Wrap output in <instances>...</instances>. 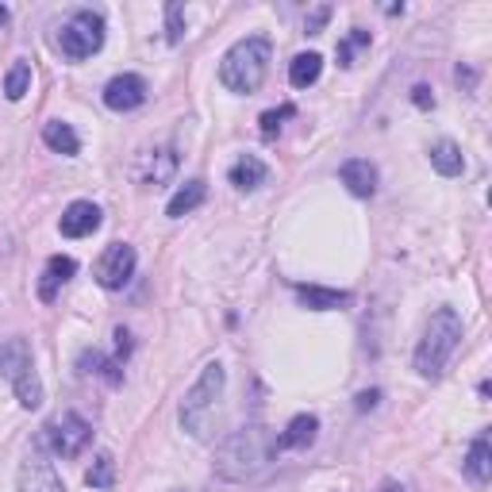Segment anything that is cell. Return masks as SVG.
<instances>
[{
  "label": "cell",
  "instance_id": "cell-26",
  "mask_svg": "<svg viewBox=\"0 0 492 492\" xmlns=\"http://www.w3.org/2000/svg\"><path fill=\"white\" fill-rule=\"evenodd\" d=\"M112 473H116V461L108 458V454H100L97 461H92V469L85 473V481L92 488H108V485H112Z\"/></svg>",
  "mask_w": 492,
  "mask_h": 492
},
{
  "label": "cell",
  "instance_id": "cell-10",
  "mask_svg": "<svg viewBox=\"0 0 492 492\" xmlns=\"http://www.w3.org/2000/svg\"><path fill=\"white\" fill-rule=\"evenodd\" d=\"M58 227H62V235L66 239H85L100 227V208L92 204V200H73V204L62 212Z\"/></svg>",
  "mask_w": 492,
  "mask_h": 492
},
{
  "label": "cell",
  "instance_id": "cell-11",
  "mask_svg": "<svg viewBox=\"0 0 492 492\" xmlns=\"http://www.w3.org/2000/svg\"><path fill=\"white\" fill-rule=\"evenodd\" d=\"M27 369H35V362H31V346H27V338L15 335L0 346V377H5L8 384H15Z\"/></svg>",
  "mask_w": 492,
  "mask_h": 492
},
{
  "label": "cell",
  "instance_id": "cell-9",
  "mask_svg": "<svg viewBox=\"0 0 492 492\" xmlns=\"http://www.w3.org/2000/svg\"><path fill=\"white\" fill-rule=\"evenodd\" d=\"M143 100H147V81L138 73H116L112 81L104 85V104L112 108V112H135Z\"/></svg>",
  "mask_w": 492,
  "mask_h": 492
},
{
  "label": "cell",
  "instance_id": "cell-28",
  "mask_svg": "<svg viewBox=\"0 0 492 492\" xmlns=\"http://www.w3.org/2000/svg\"><path fill=\"white\" fill-rule=\"evenodd\" d=\"M166 20H169V43H181V5H169L166 8Z\"/></svg>",
  "mask_w": 492,
  "mask_h": 492
},
{
  "label": "cell",
  "instance_id": "cell-30",
  "mask_svg": "<svg viewBox=\"0 0 492 492\" xmlns=\"http://www.w3.org/2000/svg\"><path fill=\"white\" fill-rule=\"evenodd\" d=\"M327 15H331V8H316L312 15H308V35H316V31L327 24Z\"/></svg>",
  "mask_w": 492,
  "mask_h": 492
},
{
  "label": "cell",
  "instance_id": "cell-8",
  "mask_svg": "<svg viewBox=\"0 0 492 492\" xmlns=\"http://www.w3.org/2000/svg\"><path fill=\"white\" fill-rule=\"evenodd\" d=\"M135 246H128V242H112L108 251L100 254V261H97V281H100V289H108V292H119L123 285L131 281V273H135Z\"/></svg>",
  "mask_w": 492,
  "mask_h": 492
},
{
  "label": "cell",
  "instance_id": "cell-15",
  "mask_svg": "<svg viewBox=\"0 0 492 492\" xmlns=\"http://www.w3.org/2000/svg\"><path fill=\"white\" fill-rule=\"evenodd\" d=\"M73 273H77V261L73 258H66V254L46 258V270H43V281H39V297L43 300H54L58 297V285H66Z\"/></svg>",
  "mask_w": 492,
  "mask_h": 492
},
{
  "label": "cell",
  "instance_id": "cell-4",
  "mask_svg": "<svg viewBox=\"0 0 492 492\" xmlns=\"http://www.w3.org/2000/svg\"><path fill=\"white\" fill-rule=\"evenodd\" d=\"M458 343H461V316L454 312V308L430 312L420 346H415V374L439 377L446 369V362H450V354L458 350Z\"/></svg>",
  "mask_w": 492,
  "mask_h": 492
},
{
  "label": "cell",
  "instance_id": "cell-17",
  "mask_svg": "<svg viewBox=\"0 0 492 492\" xmlns=\"http://www.w3.org/2000/svg\"><path fill=\"white\" fill-rule=\"evenodd\" d=\"M297 297H300L304 308H312V312H331V308L350 304V292H343V289H319V285H297Z\"/></svg>",
  "mask_w": 492,
  "mask_h": 492
},
{
  "label": "cell",
  "instance_id": "cell-12",
  "mask_svg": "<svg viewBox=\"0 0 492 492\" xmlns=\"http://www.w3.org/2000/svg\"><path fill=\"white\" fill-rule=\"evenodd\" d=\"M338 181H343L354 196H374L377 193V166L365 158H350L338 166Z\"/></svg>",
  "mask_w": 492,
  "mask_h": 492
},
{
  "label": "cell",
  "instance_id": "cell-24",
  "mask_svg": "<svg viewBox=\"0 0 492 492\" xmlns=\"http://www.w3.org/2000/svg\"><path fill=\"white\" fill-rule=\"evenodd\" d=\"M31 89V62H15L5 77V97L8 100H24V92Z\"/></svg>",
  "mask_w": 492,
  "mask_h": 492
},
{
  "label": "cell",
  "instance_id": "cell-7",
  "mask_svg": "<svg viewBox=\"0 0 492 492\" xmlns=\"http://www.w3.org/2000/svg\"><path fill=\"white\" fill-rule=\"evenodd\" d=\"M20 492H66L62 477L54 469V461L46 458V446L35 442L31 454L20 461Z\"/></svg>",
  "mask_w": 492,
  "mask_h": 492
},
{
  "label": "cell",
  "instance_id": "cell-22",
  "mask_svg": "<svg viewBox=\"0 0 492 492\" xmlns=\"http://www.w3.org/2000/svg\"><path fill=\"white\" fill-rule=\"evenodd\" d=\"M12 389H15V400H20V408H39L43 404V381H39V374H35V369H27V374L20 377V381H15L12 384Z\"/></svg>",
  "mask_w": 492,
  "mask_h": 492
},
{
  "label": "cell",
  "instance_id": "cell-33",
  "mask_svg": "<svg viewBox=\"0 0 492 492\" xmlns=\"http://www.w3.org/2000/svg\"><path fill=\"white\" fill-rule=\"evenodd\" d=\"M5 24H8V8H5V5H0V27H5Z\"/></svg>",
  "mask_w": 492,
  "mask_h": 492
},
{
  "label": "cell",
  "instance_id": "cell-25",
  "mask_svg": "<svg viewBox=\"0 0 492 492\" xmlns=\"http://www.w3.org/2000/svg\"><path fill=\"white\" fill-rule=\"evenodd\" d=\"M77 365H81V369H85V374H97V377H104V381H112V384L119 381V374H116V369H119V365H116V362H108V358H104V354H100V350H85V354H81V362H77Z\"/></svg>",
  "mask_w": 492,
  "mask_h": 492
},
{
  "label": "cell",
  "instance_id": "cell-31",
  "mask_svg": "<svg viewBox=\"0 0 492 492\" xmlns=\"http://www.w3.org/2000/svg\"><path fill=\"white\" fill-rule=\"evenodd\" d=\"M377 396H381L377 389H369V393H362V396H358V412H365V408H374V404H377Z\"/></svg>",
  "mask_w": 492,
  "mask_h": 492
},
{
  "label": "cell",
  "instance_id": "cell-19",
  "mask_svg": "<svg viewBox=\"0 0 492 492\" xmlns=\"http://www.w3.org/2000/svg\"><path fill=\"white\" fill-rule=\"evenodd\" d=\"M430 166H435L442 177H458L461 169H466V158H461V147H458V143H450V138H442V143L430 147Z\"/></svg>",
  "mask_w": 492,
  "mask_h": 492
},
{
  "label": "cell",
  "instance_id": "cell-29",
  "mask_svg": "<svg viewBox=\"0 0 492 492\" xmlns=\"http://www.w3.org/2000/svg\"><path fill=\"white\" fill-rule=\"evenodd\" d=\"M412 100H415V108H435V97H430L427 85H415L412 89Z\"/></svg>",
  "mask_w": 492,
  "mask_h": 492
},
{
  "label": "cell",
  "instance_id": "cell-5",
  "mask_svg": "<svg viewBox=\"0 0 492 492\" xmlns=\"http://www.w3.org/2000/svg\"><path fill=\"white\" fill-rule=\"evenodd\" d=\"M58 46H62V54L73 58V62H81V58H92L104 46V20L97 12H73L70 15V24L62 27V35H58Z\"/></svg>",
  "mask_w": 492,
  "mask_h": 492
},
{
  "label": "cell",
  "instance_id": "cell-6",
  "mask_svg": "<svg viewBox=\"0 0 492 492\" xmlns=\"http://www.w3.org/2000/svg\"><path fill=\"white\" fill-rule=\"evenodd\" d=\"M89 439H92V427H89L77 412L54 415V420L43 427V435H39V442H43L54 458H77V454H81L85 446H89Z\"/></svg>",
  "mask_w": 492,
  "mask_h": 492
},
{
  "label": "cell",
  "instance_id": "cell-20",
  "mask_svg": "<svg viewBox=\"0 0 492 492\" xmlns=\"http://www.w3.org/2000/svg\"><path fill=\"white\" fill-rule=\"evenodd\" d=\"M466 473L473 477L477 485H485L492 477V446H488V435H477L473 446H469V458H466Z\"/></svg>",
  "mask_w": 492,
  "mask_h": 492
},
{
  "label": "cell",
  "instance_id": "cell-18",
  "mask_svg": "<svg viewBox=\"0 0 492 492\" xmlns=\"http://www.w3.org/2000/svg\"><path fill=\"white\" fill-rule=\"evenodd\" d=\"M43 143L51 147L54 154H66V158H73L77 150H81V138H77V131L70 128V123H62V119H51L43 128Z\"/></svg>",
  "mask_w": 492,
  "mask_h": 492
},
{
  "label": "cell",
  "instance_id": "cell-21",
  "mask_svg": "<svg viewBox=\"0 0 492 492\" xmlns=\"http://www.w3.org/2000/svg\"><path fill=\"white\" fill-rule=\"evenodd\" d=\"M319 73H323V58L316 51H308V54H297L289 62V81L297 85V89H308V85H316L319 81Z\"/></svg>",
  "mask_w": 492,
  "mask_h": 492
},
{
  "label": "cell",
  "instance_id": "cell-1",
  "mask_svg": "<svg viewBox=\"0 0 492 492\" xmlns=\"http://www.w3.org/2000/svg\"><path fill=\"white\" fill-rule=\"evenodd\" d=\"M277 450H281V439L270 427L246 423L220 442L212 466L223 481H254L261 469H270V461H277Z\"/></svg>",
  "mask_w": 492,
  "mask_h": 492
},
{
  "label": "cell",
  "instance_id": "cell-23",
  "mask_svg": "<svg viewBox=\"0 0 492 492\" xmlns=\"http://www.w3.org/2000/svg\"><path fill=\"white\" fill-rule=\"evenodd\" d=\"M174 169H177V154L169 150V147H162V150H154V154H150V169H147V181L162 184V181H169V177H174Z\"/></svg>",
  "mask_w": 492,
  "mask_h": 492
},
{
  "label": "cell",
  "instance_id": "cell-27",
  "mask_svg": "<svg viewBox=\"0 0 492 492\" xmlns=\"http://www.w3.org/2000/svg\"><path fill=\"white\" fill-rule=\"evenodd\" d=\"M292 116H297V108H292V104L273 108V112H266V116H261V135H273L277 128H281V119H292Z\"/></svg>",
  "mask_w": 492,
  "mask_h": 492
},
{
  "label": "cell",
  "instance_id": "cell-32",
  "mask_svg": "<svg viewBox=\"0 0 492 492\" xmlns=\"http://www.w3.org/2000/svg\"><path fill=\"white\" fill-rule=\"evenodd\" d=\"M377 492H404V485H396V481H384Z\"/></svg>",
  "mask_w": 492,
  "mask_h": 492
},
{
  "label": "cell",
  "instance_id": "cell-13",
  "mask_svg": "<svg viewBox=\"0 0 492 492\" xmlns=\"http://www.w3.org/2000/svg\"><path fill=\"white\" fill-rule=\"evenodd\" d=\"M270 177V166L258 158V154H242V158L227 169V181L235 184V189H242V193H251V189H258L261 181Z\"/></svg>",
  "mask_w": 492,
  "mask_h": 492
},
{
  "label": "cell",
  "instance_id": "cell-14",
  "mask_svg": "<svg viewBox=\"0 0 492 492\" xmlns=\"http://www.w3.org/2000/svg\"><path fill=\"white\" fill-rule=\"evenodd\" d=\"M316 435H319V420L300 412V415H292L285 435H277V439H281V450H308V446L316 442Z\"/></svg>",
  "mask_w": 492,
  "mask_h": 492
},
{
  "label": "cell",
  "instance_id": "cell-3",
  "mask_svg": "<svg viewBox=\"0 0 492 492\" xmlns=\"http://www.w3.org/2000/svg\"><path fill=\"white\" fill-rule=\"evenodd\" d=\"M223 384H227V369L220 362H208L200 369L189 396L181 400V427L189 430L193 439H212L215 415H220V400H223Z\"/></svg>",
  "mask_w": 492,
  "mask_h": 492
},
{
  "label": "cell",
  "instance_id": "cell-16",
  "mask_svg": "<svg viewBox=\"0 0 492 492\" xmlns=\"http://www.w3.org/2000/svg\"><path fill=\"white\" fill-rule=\"evenodd\" d=\"M204 196H208V184H204V181H184L181 189L169 196L166 215H169V220H181V215H189L193 208L204 204Z\"/></svg>",
  "mask_w": 492,
  "mask_h": 492
},
{
  "label": "cell",
  "instance_id": "cell-2",
  "mask_svg": "<svg viewBox=\"0 0 492 492\" xmlns=\"http://www.w3.org/2000/svg\"><path fill=\"white\" fill-rule=\"evenodd\" d=\"M270 58H273V43H270L266 35H246V39H239V43L223 54V62H220V81H223V89L242 92V97L258 92L261 81H266V73H270Z\"/></svg>",
  "mask_w": 492,
  "mask_h": 492
}]
</instances>
